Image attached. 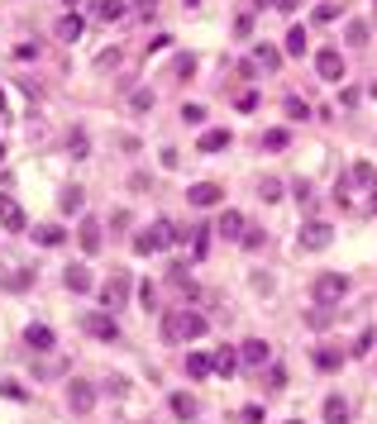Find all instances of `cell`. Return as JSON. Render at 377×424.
<instances>
[{"mask_svg": "<svg viewBox=\"0 0 377 424\" xmlns=\"http://www.w3.org/2000/svg\"><path fill=\"white\" fill-rule=\"evenodd\" d=\"M162 334H167V344H191V339H201L206 334V315L201 310H167L162 315Z\"/></svg>", "mask_w": 377, "mask_h": 424, "instance_id": "6da1fadb", "label": "cell"}, {"mask_svg": "<svg viewBox=\"0 0 377 424\" xmlns=\"http://www.w3.org/2000/svg\"><path fill=\"white\" fill-rule=\"evenodd\" d=\"M0 158H5V148H0Z\"/></svg>", "mask_w": 377, "mask_h": 424, "instance_id": "f907efd6", "label": "cell"}, {"mask_svg": "<svg viewBox=\"0 0 377 424\" xmlns=\"http://www.w3.org/2000/svg\"><path fill=\"white\" fill-rule=\"evenodd\" d=\"M24 344L34 348V353H48L57 339H53V329H48V324H29V329H24Z\"/></svg>", "mask_w": 377, "mask_h": 424, "instance_id": "4fadbf2b", "label": "cell"}, {"mask_svg": "<svg viewBox=\"0 0 377 424\" xmlns=\"http://www.w3.org/2000/svg\"><path fill=\"white\" fill-rule=\"evenodd\" d=\"M311 329H325V324H329V319H334V310H329V305H315V310H311Z\"/></svg>", "mask_w": 377, "mask_h": 424, "instance_id": "1f68e13d", "label": "cell"}, {"mask_svg": "<svg viewBox=\"0 0 377 424\" xmlns=\"http://www.w3.org/2000/svg\"><path fill=\"white\" fill-rule=\"evenodd\" d=\"M243 229H248V224H243L239 210H225L220 214V224H215V234H225V239H243Z\"/></svg>", "mask_w": 377, "mask_h": 424, "instance_id": "9a60e30c", "label": "cell"}, {"mask_svg": "<svg viewBox=\"0 0 377 424\" xmlns=\"http://www.w3.org/2000/svg\"><path fill=\"white\" fill-rule=\"evenodd\" d=\"M253 67H263V72H277L282 67V53L268 48V43H258V53H253Z\"/></svg>", "mask_w": 377, "mask_h": 424, "instance_id": "44dd1931", "label": "cell"}, {"mask_svg": "<svg viewBox=\"0 0 377 424\" xmlns=\"http://www.w3.org/2000/svg\"><path fill=\"white\" fill-rule=\"evenodd\" d=\"M268 358H272V348L263 344V339H248V344H239V363H243V367H268Z\"/></svg>", "mask_w": 377, "mask_h": 424, "instance_id": "9c48e42d", "label": "cell"}, {"mask_svg": "<svg viewBox=\"0 0 377 424\" xmlns=\"http://www.w3.org/2000/svg\"><path fill=\"white\" fill-rule=\"evenodd\" d=\"M5 110H10V101H5V91H0V115H5Z\"/></svg>", "mask_w": 377, "mask_h": 424, "instance_id": "bcb514c9", "label": "cell"}, {"mask_svg": "<svg viewBox=\"0 0 377 424\" xmlns=\"http://www.w3.org/2000/svg\"><path fill=\"white\" fill-rule=\"evenodd\" d=\"M67 410H72V415H91V410H96V386H91V381H72V386H67Z\"/></svg>", "mask_w": 377, "mask_h": 424, "instance_id": "8992f818", "label": "cell"}, {"mask_svg": "<svg viewBox=\"0 0 377 424\" xmlns=\"http://www.w3.org/2000/svg\"><path fill=\"white\" fill-rule=\"evenodd\" d=\"M339 363H344V358H339V348H320V353H315V367H320V372H334Z\"/></svg>", "mask_w": 377, "mask_h": 424, "instance_id": "cb8c5ba5", "label": "cell"}, {"mask_svg": "<svg viewBox=\"0 0 377 424\" xmlns=\"http://www.w3.org/2000/svg\"><path fill=\"white\" fill-rule=\"evenodd\" d=\"M334 15H339V5H315V20H320V24H329Z\"/></svg>", "mask_w": 377, "mask_h": 424, "instance_id": "74e56055", "label": "cell"}, {"mask_svg": "<svg viewBox=\"0 0 377 424\" xmlns=\"http://www.w3.org/2000/svg\"><path fill=\"white\" fill-rule=\"evenodd\" d=\"M53 34L62 38V43H77V38H81V15H62Z\"/></svg>", "mask_w": 377, "mask_h": 424, "instance_id": "ac0fdd59", "label": "cell"}, {"mask_svg": "<svg viewBox=\"0 0 377 424\" xmlns=\"http://www.w3.org/2000/svg\"><path fill=\"white\" fill-rule=\"evenodd\" d=\"M258 196H263V200H282V182H277V177H263V182H258Z\"/></svg>", "mask_w": 377, "mask_h": 424, "instance_id": "4316f807", "label": "cell"}, {"mask_svg": "<svg viewBox=\"0 0 377 424\" xmlns=\"http://www.w3.org/2000/svg\"><path fill=\"white\" fill-rule=\"evenodd\" d=\"M134 110H153V96H148V91H134Z\"/></svg>", "mask_w": 377, "mask_h": 424, "instance_id": "60d3db41", "label": "cell"}, {"mask_svg": "<svg viewBox=\"0 0 377 424\" xmlns=\"http://www.w3.org/2000/svg\"><path fill=\"white\" fill-rule=\"evenodd\" d=\"M182 119H187V124H201V119H206V105H182Z\"/></svg>", "mask_w": 377, "mask_h": 424, "instance_id": "d590c367", "label": "cell"}, {"mask_svg": "<svg viewBox=\"0 0 377 424\" xmlns=\"http://www.w3.org/2000/svg\"><path fill=\"white\" fill-rule=\"evenodd\" d=\"M172 415H177V420H191V415H196V400L177 391V396H172Z\"/></svg>", "mask_w": 377, "mask_h": 424, "instance_id": "484cf974", "label": "cell"}, {"mask_svg": "<svg viewBox=\"0 0 377 424\" xmlns=\"http://www.w3.org/2000/svg\"><path fill=\"white\" fill-rule=\"evenodd\" d=\"M229 148V129H206L201 133V153H225Z\"/></svg>", "mask_w": 377, "mask_h": 424, "instance_id": "e0dca14e", "label": "cell"}, {"mask_svg": "<svg viewBox=\"0 0 377 424\" xmlns=\"http://www.w3.org/2000/svg\"><path fill=\"white\" fill-rule=\"evenodd\" d=\"M368 210H377V182L368 186Z\"/></svg>", "mask_w": 377, "mask_h": 424, "instance_id": "f6af8a7d", "label": "cell"}, {"mask_svg": "<svg viewBox=\"0 0 377 424\" xmlns=\"http://www.w3.org/2000/svg\"><path fill=\"white\" fill-rule=\"evenodd\" d=\"M86 148H91V143H86V133H81V129L72 133V138H67V153H72V158H77V162L86 158Z\"/></svg>", "mask_w": 377, "mask_h": 424, "instance_id": "f546056e", "label": "cell"}, {"mask_svg": "<svg viewBox=\"0 0 377 424\" xmlns=\"http://www.w3.org/2000/svg\"><path fill=\"white\" fill-rule=\"evenodd\" d=\"M297 5H301V0H272V10H282V15H292Z\"/></svg>", "mask_w": 377, "mask_h": 424, "instance_id": "7bdbcfd3", "label": "cell"}, {"mask_svg": "<svg viewBox=\"0 0 377 424\" xmlns=\"http://www.w3.org/2000/svg\"><path fill=\"white\" fill-rule=\"evenodd\" d=\"M292 424H301V420H292Z\"/></svg>", "mask_w": 377, "mask_h": 424, "instance_id": "f5cc1de1", "label": "cell"}, {"mask_svg": "<svg viewBox=\"0 0 377 424\" xmlns=\"http://www.w3.org/2000/svg\"><path fill=\"white\" fill-rule=\"evenodd\" d=\"M34 239L43 243V248H57V243H62V229H57V224H38V229H34Z\"/></svg>", "mask_w": 377, "mask_h": 424, "instance_id": "603a6c76", "label": "cell"}, {"mask_svg": "<svg viewBox=\"0 0 377 424\" xmlns=\"http://www.w3.org/2000/svg\"><path fill=\"white\" fill-rule=\"evenodd\" d=\"M297 243H301V248H311V253H320V248H329V243H334V229H329L325 219H311V224L301 229Z\"/></svg>", "mask_w": 377, "mask_h": 424, "instance_id": "52a82bcc", "label": "cell"}, {"mask_svg": "<svg viewBox=\"0 0 377 424\" xmlns=\"http://www.w3.org/2000/svg\"><path fill=\"white\" fill-rule=\"evenodd\" d=\"M187 372H191V377H206V372H211V358H206V353H191V358H187Z\"/></svg>", "mask_w": 377, "mask_h": 424, "instance_id": "f1b7e54d", "label": "cell"}, {"mask_svg": "<svg viewBox=\"0 0 377 424\" xmlns=\"http://www.w3.org/2000/svg\"><path fill=\"white\" fill-rule=\"evenodd\" d=\"M134 10H138V15H153V10H158V0H134Z\"/></svg>", "mask_w": 377, "mask_h": 424, "instance_id": "ee69618b", "label": "cell"}, {"mask_svg": "<svg viewBox=\"0 0 377 424\" xmlns=\"http://www.w3.org/2000/svg\"><path fill=\"white\" fill-rule=\"evenodd\" d=\"M315 67H320L325 81H344V57H339V48H320V53H315Z\"/></svg>", "mask_w": 377, "mask_h": 424, "instance_id": "ba28073f", "label": "cell"}, {"mask_svg": "<svg viewBox=\"0 0 377 424\" xmlns=\"http://www.w3.org/2000/svg\"><path fill=\"white\" fill-rule=\"evenodd\" d=\"M182 5H201V0H182Z\"/></svg>", "mask_w": 377, "mask_h": 424, "instance_id": "c3c4849f", "label": "cell"}, {"mask_svg": "<svg viewBox=\"0 0 377 424\" xmlns=\"http://www.w3.org/2000/svg\"><path fill=\"white\" fill-rule=\"evenodd\" d=\"M311 291H315V305H334V300L349 295V277H339V272H320Z\"/></svg>", "mask_w": 377, "mask_h": 424, "instance_id": "3957f363", "label": "cell"}, {"mask_svg": "<svg viewBox=\"0 0 377 424\" xmlns=\"http://www.w3.org/2000/svg\"><path fill=\"white\" fill-rule=\"evenodd\" d=\"M0 229H10V234H20V229H24V210H20V200H15V196H0Z\"/></svg>", "mask_w": 377, "mask_h": 424, "instance_id": "30bf717a", "label": "cell"}, {"mask_svg": "<svg viewBox=\"0 0 377 424\" xmlns=\"http://www.w3.org/2000/svg\"><path fill=\"white\" fill-rule=\"evenodd\" d=\"M306 115H311V105L301 96H287V119H306Z\"/></svg>", "mask_w": 377, "mask_h": 424, "instance_id": "4dcf8cb0", "label": "cell"}, {"mask_svg": "<svg viewBox=\"0 0 377 424\" xmlns=\"http://www.w3.org/2000/svg\"><path fill=\"white\" fill-rule=\"evenodd\" d=\"M191 72H196V57H177V77H191Z\"/></svg>", "mask_w": 377, "mask_h": 424, "instance_id": "ab89813d", "label": "cell"}, {"mask_svg": "<svg viewBox=\"0 0 377 424\" xmlns=\"http://www.w3.org/2000/svg\"><path fill=\"white\" fill-rule=\"evenodd\" d=\"M96 20H101V24L125 20V0H96Z\"/></svg>", "mask_w": 377, "mask_h": 424, "instance_id": "d6986e66", "label": "cell"}, {"mask_svg": "<svg viewBox=\"0 0 377 424\" xmlns=\"http://www.w3.org/2000/svg\"><path fill=\"white\" fill-rule=\"evenodd\" d=\"M0 396H10V400H24V386H20V381H0Z\"/></svg>", "mask_w": 377, "mask_h": 424, "instance_id": "8d00e7d4", "label": "cell"}, {"mask_svg": "<svg viewBox=\"0 0 377 424\" xmlns=\"http://www.w3.org/2000/svg\"><path fill=\"white\" fill-rule=\"evenodd\" d=\"M57 205H62V214H81V191H77V186H67Z\"/></svg>", "mask_w": 377, "mask_h": 424, "instance_id": "d4e9b609", "label": "cell"}, {"mask_svg": "<svg viewBox=\"0 0 377 424\" xmlns=\"http://www.w3.org/2000/svg\"><path fill=\"white\" fill-rule=\"evenodd\" d=\"M373 10H377V0H373Z\"/></svg>", "mask_w": 377, "mask_h": 424, "instance_id": "816d5d0a", "label": "cell"}, {"mask_svg": "<svg viewBox=\"0 0 377 424\" xmlns=\"http://www.w3.org/2000/svg\"><path fill=\"white\" fill-rule=\"evenodd\" d=\"M263 148H268V153H282V148H287V129H268L263 133Z\"/></svg>", "mask_w": 377, "mask_h": 424, "instance_id": "83f0119b", "label": "cell"}, {"mask_svg": "<svg viewBox=\"0 0 377 424\" xmlns=\"http://www.w3.org/2000/svg\"><path fill=\"white\" fill-rule=\"evenodd\" d=\"M253 5H258V10H263V5H272V0H253Z\"/></svg>", "mask_w": 377, "mask_h": 424, "instance_id": "7dc6e473", "label": "cell"}, {"mask_svg": "<svg viewBox=\"0 0 377 424\" xmlns=\"http://www.w3.org/2000/svg\"><path fill=\"white\" fill-rule=\"evenodd\" d=\"M243 424H263V405H243Z\"/></svg>", "mask_w": 377, "mask_h": 424, "instance_id": "f35d334b", "label": "cell"}, {"mask_svg": "<svg viewBox=\"0 0 377 424\" xmlns=\"http://www.w3.org/2000/svg\"><path fill=\"white\" fill-rule=\"evenodd\" d=\"M220 196H225V191H220L215 182H196L187 191V200H191V205H201V210H206V205H220Z\"/></svg>", "mask_w": 377, "mask_h": 424, "instance_id": "7c38bea8", "label": "cell"}, {"mask_svg": "<svg viewBox=\"0 0 377 424\" xmlns=\"http://www.w3.org/2000/svg\"><path fill=\"white\" fill-rule=\"evenodd\" d=\"M248 29H253V20H248V15H239V20H234V34H239V38H248Z\"/></svg>", "mask_w": 377, "mask_h": 424, "instance_id": "b9f144b4", "label": "cell"}, {"mask_svg": "<svg viewBox=\"0 0 377 424\" xmlns=\"http://www.w3.org/2000/svg\"><path fill=\"white\" fill-rule=\"evenodd\" d=\"M77 243H81V253H101V219H81V229H77Z\"/></svg>", "mask_w": 377, "mask_h": 424, "instance_id": "8fae6325", "label": "cell"}, {"mask_svg": "<svg viewBox=\"0 0 377 424\" xmlns=\"http://www.w3.org/2000/svg\"><path fill=\"white\" fill-rule=\"evenodd\" d=\"M234 367H239V353H234V348H215V353H211V372L229 377Z\"/></svg>", "mask_w": 377, "mask_h": 424, "instance_id": "2e32d148", "label": "cell"}, {"mask_svg": "<svg viewBox=\"0 0 377 424\" xmlns=\"http://www.w3.org/2000/svg\"><path fill=\"white\" fill-rule=\"evenodd\" d=\"M101 300H106V310H125V300H129V272H110V282L101 286Z\"/></svg>", "mask_w": 377, "mask_h": 424, "instance_id": "277c9868", "label": "cell"}, {"mask_svg": "<svg viewBox=\"0 0 377 424\" xmlns=\"http://www.w3.org/2000/svg\"><path fill=\"white\" fill-rule=\"evenodd\" d=\"M368 91H373V96H377V81H373V86H368Z\"/></svg>", "mask_w": 377, "mask_h": 424, "instance_id": "681fc988", "label": "cell"}, {"mask_svg": "<svg viewBox=\"0 0 377 424\" xmlns=\"http://www.w3.org/2000/svg\"><path fill=\"white\" fill-rule=\"evenodd\" d=\"M62 286L72 295H86L91 291V272H86V267H67V272H62Z\"/></svg>", "mask_w": 377, "mask_h": 424, "instance_id": "5bb4252c", "label": "cell"}, {"mask_svg": "<svg viewBox=\"0 0 377 424\" xmlns=\"http://www.w3.org/2000/svg\"><path fill=\"white\" fill-rule=\"evenodd\" d=\"M344 38H349V43H368V24H363V20H353V24L344 29Z\"/></svg>", "mask_w": 377, "mask_h": 424, "instance_id": "d6a6232c", "label": "cell"}, {"mask_svg": "<svg viewBox=\"0 0 377 424\" xmlns=\"http://www.w3.org/2000/svg\"><path fill=\"white\" fill-rule=\"evenodd\" d=\"M234 105H239V110H258V91H239Z\"/></svg>", "mask_w": 377, "mask_h": 424, "instance_id": "e575fe53", "label": "cell"}, {"mask_svg": "<svg viewBox=\"0 0 377 424\" xmlns=\"http://www.w3.org/2000/svg\"><path fill=\"white\" fill-rule=\"evenodd\" d=\"M263 239H268V234H263V229H243V248H263Z\"/></svg>", "mask_w": 377, "mask_h": 424, "instance_id": "836d02e7", "label": "cell"}, {"mask_svg": "<svg viewBox=\"0 0 377 424\" xmlns=\"http://www.w3.org/2000/svg\"><path fill=\"white\" fill-rule=\"evenodd\" d=\"M325 424H349V405L339 396H325Z\"/></svg>", "mask_w": 377, "mask_h": 424, "instance_id": "ffe728a7", "label": "cell"}, {"mask_svg": "<svg viewBox=\"0 0 377 424\" xmlns=\"http://www.w3.org/2000/svg\"><path fill=\"white\" fill-rule=\"evenodd\" d=\"M167 243H177V229H172L167 219H158V224H148V229L134 239V253H143V258H148V253H162Z\"/></svg>", "mask_w": 377, "mask_h": 424, "instance_id": "7a4b0ae2", "label": "cell"}, {"mask_svg": "<svg viewBox=\"0 0 377 424\" xmlns=\"http://www.w3.org/2000/svg\"><path fill=\"white\" fill-rule=\"evenodd\" d=\"M86 324V334L91 339H101V344H115L120 339V324H115V315H101V310H91V315L81 319Z\"/></svg>", "mask_w": 377, "mask_h": 424, "instance_id": "5b68a950", "label": "cell"}, {"mask_svg": "<svg viewBox=\"0 0 377 424\" xmlns=\"http://www.w3.org/2000/svg\"><path fill=\"white\" fill-rule=\"evenodd\" d=\"M306 48H311V38H306V29H301V24H292V29H287V57H301V53H306Z\"/></svg>", "mask_w": 377, "mask_h": 424, "instance_id": "7402d4cb", "label": "cell"}]
</instances>
